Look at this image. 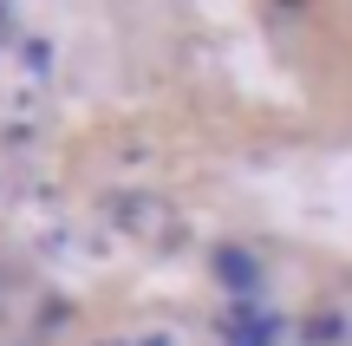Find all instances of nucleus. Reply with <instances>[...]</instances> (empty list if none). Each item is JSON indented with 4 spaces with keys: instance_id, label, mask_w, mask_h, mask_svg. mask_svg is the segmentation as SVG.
<instances>
[{
    "instance_id": "obj_2",
    "label": "nucleus",
    "mask_w": 352,
    "mask_h": 346,
    "mask_svg": "<svg viewBox=\"0 0 352 346\" xmlns=\"http://www.w3.org/2000/svg\"><path fill=\"white\" fill-rule=\"evenodd\" d=\"M274 340V321H248V327H235V346H267Z\"/></svg>"
},
{
    "instance_id": "obj_1",
    "label": "nucleus",
    "mask_w": 352,
    "mask_h": 346,
    "mask_svg": "<svg viewBox=\"0 0 352 346\" xmlns=\"http://www.w3.org/2000/svg\"><path fill=\"white\" fill-rule=\"evenodd\" d=\"M215 268L228 274V288H254V261L241 255V248H222V255H215Z\"/></svg>"
}]
</instances>
